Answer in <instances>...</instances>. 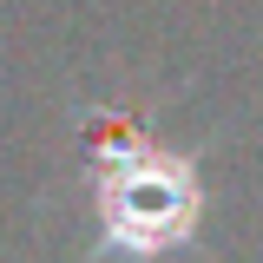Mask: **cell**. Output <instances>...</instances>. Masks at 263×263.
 <instances>
[{
	"label": "cell",
	"mask_w": 263,
	"mask_h": 263,
	"mask_svg": "<svg viewBox=\"0 0 263 263\" xmlns=\"http://www.w3.org/2000/svg\"><path fill=\"white\" fill-rule=\"evenodd\" d=\"M112 217L119 224H145V243H164L171 237V217H184V197H178V184H164L158 164H138L125 184L112 191Z\"/></svg>",
	"instance_id": "obj_1"
}]
</instances>
